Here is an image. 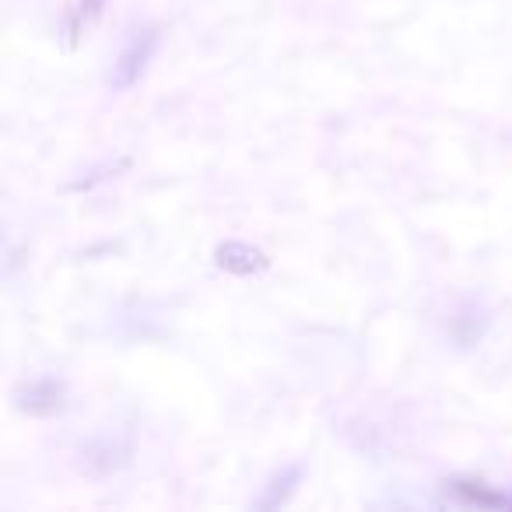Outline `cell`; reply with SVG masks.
<instances>
[{"instance_id":"2","label":"cell","mask_w":512,"mask_h":512,"mask_svg":"<svg viewBox=\"0 0 512 512\" xmlns=\"http://www.w3.org/2000/svg\"><path fill=\"white\" fill-rule=\"evenodd\" d=\"M15 407L32 418H57L67 411V383L60 376L29 379L15 390Z\"/></svg>"},{"instance_id":"1","label":"cell","mask_w":512,"mask_h":512,"mask_svg":"<svg viewBox=\"0 0 512 512\" xmlns=\"http://www.w3.org/2000/svg\"><path fill=\"white\" fill-rule=\"evenodd\" d=\"M158 43H162L158 29H141V32H134V36H130L127 43H123V50L116 53L113 71H109V85H113L116 92H127V88H134L137 81L144 78L148 64L155 60Z\"/></svg>"},{"instance_id":"3","label":"cell","mask_w":512,"mask_h":512,"mask_svg":"<svg viewBox=\"0 0 512 512\" xmlns=\"http://www.w3.org/2000/svg\"><path fill=\"white\" fill-rule=\"evenodd\" d=\"M130 453H134L130 439H120V435H95V439H88L85 446H81L78 456H81V470H85L88 477H95V481H102V477L127 467Z\"/></svg>"},{"instance_id":"4","label":"cell","mask_w":512,"mask_h":512,"mask_svg":"<svg viewBox=\"0 0 512 512\" xmlns=\"http://www.w3.org/2000/svg\"><path fill=\"white\" fill-rule=\"evenodd\" d=\"M218 264L232 274H253V271H264L267 260H264V253H256L246 242H225V246L218 249Z\"/></svg>"}]
</instances>
